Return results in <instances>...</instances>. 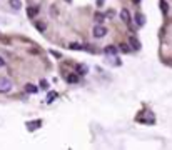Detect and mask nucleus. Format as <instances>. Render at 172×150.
<instances>
[{"mask_svg": "<svg viewBox=\"0 0 172 150\" xmlns=\"http://www.w3.org/2000/svg\"><path fill=\"white\" fill-rule=\"evenodd\" d=\"M161 10H162V14H167L169 12V5L165 0H161Z\"/></svg>", "mask_w": 172, "mask_h": 150, "instance_id": "9b49d317", "label": "nucleus"}, {"mask_svg": "<svg viewBox=\"0 0 172 150\" xmlns=\"http://www.w3.org/2000/svg\"><path fill=\"white\" fill-rule=\"evenodd\" d=\"M119 50H122L124 54H127V52H130V48H129V45H127V43H120V45H119Z\"/></svg>", "mask_w": 172, "mask_h": 150, "instance_id": "f8f14e48", "label": "nucleus"}, {"mask_svg": "<svg viewBox=\"0 0 172 150\" xmlns=\"http://www.w3.org/2000/svg\"><path fill=\"white\" fill-rule=\"evenodd\" d=\"M70 47H72L74 50H80V48H82V47H80V45H77V43H70Z\"/></svg>", "mask_w": 172, "mask_h": 150, "instance_id": "a211bd4d", "label": "nucleus"}, {"mask_svg": "<svg viewBox=\"0 0 172 150\" xmlns=\"http://www.w3.org/2000/svg\"><path fill=\"white\" fill-rule=\"evenodd\" d=\"M77 68H79V72H80V73H85V72H87V67H85V65H79Z\"/></svg>", "mask_w": 172, "mask_h": 150, "instance_id": "2eb2a0df", "label": "nucleus"}, {"mask_svg": "<svg viewBox=\"0 0 172 150\" xmlns=\"http://www.w3.org/2000/svg\"><path fill=\"white\" fill-rule=\"evenodd\" d=\"M135 20H137V25H139V27H142V25L145 23V17H144L142 14H137L135 15Z\"/></svg>", "mask_w": 172, "mask_h": 150, "instance_id": "423d86ee", "label": "nucleus"}, {"mask_svg": "<svg viewBox=\"0 0 172 150\" xmlns=\"http://www.w3.org/2000/svg\"><path fill=\"white\" fill-rule=\"evenodd\" d=\"M129 42H130V47H132V48H135V50H140V47H142V45H140V42L135 39V37H130Z\"/></svg>", "mask_w": 172, "mask_h": 150, "instance_id": "39448f33", "label": "nucleus"}, {"mask_svg": "<svg viewBox=\"0 0 172 150\" xmlns=\"http://www.w3.org/2000/svg\"><path fill=\"white\" fill-rule=\"evenodd\" d=\"M139 2H140V0H134V4H139Z\"/></svg>", "mask_w": 172, "mask_h": 150, "instance_id": "412c9836", "label": "nucleus"}, {"mask_svg": "<svg viewBox=\"0 0 172 150\" xmlns=\"http://www.w3.org/2000/svg\"><path fill=\"white\" fill-rule=\"evenodd\" d=\"M104 52L107 55H115V54H117V48H115V47H112V45H109V47H105Z\"/></svg>", "mask_w": 172, "mask_h": 150, "instance_id": "1a4fd4ad", "label": "nucleus"}, {"mask_svg": "<svg viewBox=\"0 0 172 150\" xmlns=\"http://www.w3.org/2000/svg\"><path fill=\"white\" fill-rule=\"evenodd\" d=\"M37 29H39L40 32H43V30H45V23H40L39 22V23H37Z\"/></svg>", "mask_w": 172, "mask_h": 150, "instance_id": "f3484780", "label": "nucleus"}, {"mask_svg": "<svg viewBox=\"0 0 172 150\" xmlns=\"http://www.w3.org/2000/svg\"><path fill=\"white\" fill-rule=\"evenodd\" d=\"M65 2H72V0H65Z\"/></svg>", "mask_w": 172, "mask_h": 150, "instance_id": "4be33fe9", "label": "nucleus"}, {"mask_svg": "<svg viewBox=\"0 0 172 150\" xmlns=\"http://www.w3.org/2000/svg\"><path fill=\"white\" fill-rule=\"evenodd\" d=\"M120 18H122V22L130 23V14H129V10H127V8H122V10H120Z\"/></svg>", "mask_w": 172, "mask_h": 150, "instance_id": "20e7f679", "label": "nucleus"}, {"mask_svg": "<svg viewBox=\"0 0 172 150\" xmlns=\"http://www.w3.org/2000/svg\"><path fill=\"white\" fill-rule=\"evenodd\" d=\"M97 4H99V7H100V5H104V0H97Z\"/></svg>", "mask_w": 172, "mask_h": 150, "instance_id": "aec40b11", "label": "nucleus"}, {"mask_svg": "<svg viewBox=\"0 0 172 150\" xmlns=\"http://www.w3.org/2000/svg\"><path fill=\"white\" fill-rule=\"evenodd\" d=\"M55 97H57V93H55V92H50V93H49V97H47V102L50 104V102L55 98Z\"/></svg>", "mask_w": 172, "mask_h": 150, "instance_id": "4468645a", "label": "nucleus"}, {"mask_svg": "<svg viewBox=\"0 0 172 150\" xmlns=\"http://www.w3.org/2000/svg\"><path fill=\"white\" fill-rule=\"evenodd\" d=\"M107 35V29L105 27H102V25H95L94 27V37H97V39H102V37Z\"/></svg>", "mask_w": 172, "mask_h": 150, "instance_id": "f03ea898", "label": "nucleus"}, {"mask_svg": "<svg viewBox=\"0 0 172 150\" xmlns=\"http://www.w3.org/2000/svg\"><path fill=\"white\" fill-rule=\"evenodd\" d=\"M39 127H42V120H32V122H27V129L29 130H37Z\"/></svg>", "mask_w": 172, "mask_h": 150, "instance_id": "7ed1b4c3", "label": "nucleus"}, {"mask_svg": "<svg viewBox=\"0 0 172 150\" xmlns=\"http://www.w3.org/2000/svg\"><path fill=\"white\" fill-rule=\"evenodd\" d=\"M37 12H39V8H37V7H29V8H27V15H29V17H35Z\"/></svg>", "mask_w": 172, "mask_h": 150, "instance_id": "9d476101", "label": "nucleus"}, {"mask_svg": "<svg viewBox=\"0 0 172 150\" xmlns=\"http://www.w3.org/2000/svg\"><path fill=\"white\" fill-rule=\"evenodd\" d=\"M10 89H12V82L8 79H5V77H2L0 79V92L7 93V92H10Z\"/></svg>", "mask_w": 172, "mask_h": 150, "instance_id": "f257e3e1", "label": "nucleus"}, {"mask_svg": "<svg viewBox=\"0 0 172 150\" xmlns=\"http://www.w3.org/2000/svg\"><path fill=\"white\" fill-rule=\"evenodd\" d=\"M67 82L68 83H77L79 82V77H77L75 73H70V75H67Z\"/></svg>", "mask_w": 172, "mask_h": 150, "instance_id": "0eeeda50", "label": "nucleus"}, {"mask_svg": "<svg viewBox=\"0 0 172 150\" xmlns=\"http://www.w3.org/2000/svg\"><path fill=\"white\" fill-rule=\"evenodd\" d=\"M10 5H12V7H14V8H20V0H10Z\"/></svg>", "mask_w": 172, "mask_h": 150, "instance_id": "ddd939ff", "label": "nucleus"}, {"mask_svg": "<svg viewBox=\"0 0 172 150\" xmlns=\"http://www.w3.org/2000/svg\"><path fill=\"white\" fill-rule=\"evenodd\" d=\"M95 20H97V23H100V22L104 20V17H102L100 14H95Z\"/></svg>", "mask_w": 172, "mask_h": 150, "instance_id": "dca6fc26", "label": "nucleus"}, {"mask_svg": "<svg viewBox=\"0 0 172 150\" xmlns=\"http://www.w3.org/2000/svg\"><path fill=\"white\" fill-rule=\"evenodd\" d=\"M25 90H27L29 93H37V92H39V89H37L35 85H32V83H27V85H25Z\"/></svg>", "mask_w": 172, "mask_h": 150, "instance_id": "6e6552de", "label": "nucleus"}, {"mask_svg": "<svg viewBox=\"0 0 172 150\" xmlns=\"http://www.w3.org/2000/svg\"><path fill=\"white\" fill-rule=\"evenodd\" d=\"M5 65V60H4V57H0V67H4Z\"/></svg>", "mask_w": 172, "mask_h": 150, "instance_id": "6ab92c4d", "label": "nucleus"}]
</instances>
